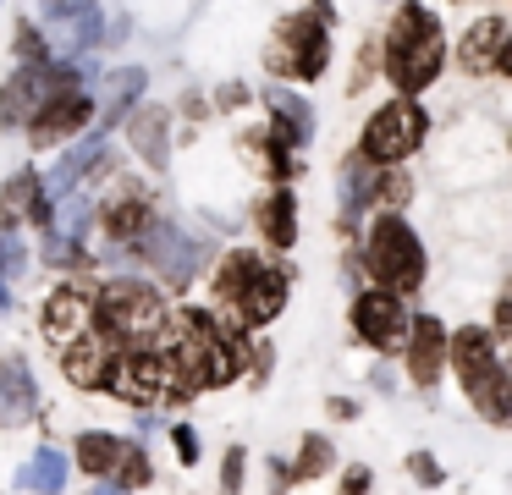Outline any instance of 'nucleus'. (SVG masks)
<instances>
[{"label":"nucleus","mask_w":512,"mask_h":495,"mask_svg":"<svg viewBox=\"0 0 512 495\" xmlns=\"http://www.w3.org/2000/svg\"><path fill=\"white\" fill-rule=\"evenodd\" d=\"M342 490H347V495H364V490H369V468H347Z\"/></svg>","instance_id":"obj_43"},{"label":"nucleus","mask_w":512,"mask_h":495,"mask_svg":"<svg viewBox=\"0 0 512 495\" xmlns=\"http://www.w3.org/2000/svg\"><path fill=\"white\" fill-rule=\"evenodd\" d=\"M144 237H149V259L160 264V275H166L171 286H188L193 270H199V259H204L199 242H188L177 226H166V220H160V226H149Z\"/></svg>","instance_id":"obj_13"},{"label":"nucleus","mask_w":512,"mask_h":495,"mask_svg":"<svg viewBox=\"0 0 512 495\" xmlns=\"http://www.w3.org/2000/svg\"><path fill=\"white\" fill-rule=\"evenodd\" d=\"M446 358H452L463 391H474V385L496 369V336H490V330H479V325H463L457 336H446Z\"/></svg>","instance_id":"obj_14"},{"label":"nucleus","mask_w":512,"mask_h":495,"mask_svg":"<svg viewBox=\"0 0 512 495\" xmlns=\"http://www.w3.org/2000/svg\"><path fill=\"white\" fill-rule=\"evenodd\" d=\"M254 226L265 231L270 248H292V242H298V198H292L287 187L265 193V198H259V209H254Z\"/></svg>","instance_id":"obj_20"},{"label":"nucleus","mask_w":512,"mask_h":495,"mask_svg":"<svg viewBox=\"0 0 512 495\" xmlns=\"http://www.w3.org/2000/svg\"><path fill=\"white\" fill-rule=\"evenodd\" d=\"M17 275H28V253L12 231L0 226V281H17Z\"/></svg>","instance_id":"obj_33"},{"label":"nucleus","mask_w":512,"mask_h":495,"mask_svg":"<svg viewBox=\"0 0 512 495\" xmlns=\"http://www.w3.org/2000/svg\"><path fill=\"white\" fill-rule=\"evenodd\" d=\"M468 396H474V407L490 418V424H507V418H512V374L501 369V363H496V369H490Z\"/></svg>","instance_id":"obj_25"},{"label":"nucleus","mask_w":512,"mask_h":495,"mask_svg":"<svg viewBox=\"0 0 512 495\" xmlns=\"http://www.w3.org/2000/svg\"><path fill=\"white\" fill-rule=\"evenodd\" d=\"M17 61H28V66L45 61V33L28 28V22H23V33H17Z\"/></svg>","instance_id":"obj_35"},{"label":"nucleus","mask_w":512,"mask_h":495,"mask_svg":"<svg viewBox=\"0 0 512 495\" xmlns=\"http://www.w3.org/2000/svg\"><path fill=\"white\" fill-rule=\"evenodd\" d=\"M512 336V297H501L496 303V341H507Z\"/></svg>","instance_id":"obj_42"},{"label":"nucleus","mask_w":512,"mask_h":495,"mask_svg":"<svg viewBox=\"0 0 512 495\" xmlns=\"http://www.w3.org/2000/svg\"><path fill=\"white\" fill-rule=\"evenodd\" d=\"M144 83H149V72L144 66H122V72L111 77V99H105V127H116V121L133 110V99L144 94Z\"/></svg>","instance_id":"obj_27"},{"label":"nucleus","mask_w":512,"mask_h":495,"mask_svg":"<svg viewBox=\"0 0 512 495\" xmlns=\"http://www.w3.org/2000/svg\"><path fill=\"white\" fill-rule=\"evenodd\" d=\"M89 308H94L89 292H78V286H56V292H50V303H45V330L56 341L78 336V330L89 325Z\"/></svg>","instance_id":"obj_21"},{"label":"nucleus","mask_w":512,"mask_h":495,"mask_svg":"<svg viewBox=\"0 0 512 495\" xmlns=\"http://www.w3.org/2000/svg\"><path fill=\"white\" fill-rule=\"evenodd\" d=\"M507 61H512V55H507V22H501V17H479L474 28L463 33V66L485 77V72H507Z\"/></svg>","instance_id":"obj_15"},{"label":"nucleus","mask_w":512,"mask_h":495,"mask_svg":"<svg viewBox=\"0 0 512 495\" xmlns=\"http://www.w3.org/2000/svg\"><path fill=\"white\" fill-rule=\"evenodd\" d=\"M408 204V176L380 165V187H375V209H402Z\"/></svg>","instance_id":"obj_32"},{"label":"nucleus","mask_w":512,"mask_h":495,"mask_svg":"<svg viewBox=\"0 0 512 495\" xmlns=\"http://www.w3.org/2000/svg\"><path fill=\"white\" fill-rule=\"evenodd\" d=\"M39 6H45L50 22H72V17H83V11H94V0H39Z\"/></svg>","instance_id":"obj_36"},{"label":"nucleus","mask_w":512,"mask_h":495,"mask_svg":"<svg viewBox=\"0 0 512 495\" xmlns=\"http://www.w3.org/2000/svg\"><path fill=\"white\" fill-rule=\"evenodd\" d=\"M441 61H446V39H441V22L435 11H424L419 0L397 6L386 28V77L402 88V94H419L441 77Z\"/></svg>","instance_id":"obj_3"},{"label":"nucleus","mask_w":512,"mask_h":495,"mask_svg":"<svg viewBox=\"0 0 512 495\" xmlns=\"http://www.w3.org/2000/svg\"><path fill=\"white\" fill-rule=\"evenodd\" d=\"M116 451H122V440H116V435H100V429H94V435L78 440V468L94 473V479H111Z\"/></svg>","instance_id":"obj_28"},{"label":"nucleus","mask_w":512,"mask_h":495,"mask_svg":"<svg viewBox=\"0 0 512 495\" xmlns=\"http://www.w3.org/2000/svg\"><path fill=\"white\" fill-rule=\"evenodd\" d=\"M325 61H331L325 11H298L276 28V44H270V72L276 77H320Z\"/></svg>","instance_id":"obj_5"},{"label":"nucleus","mask_w":512,"mask_h":495,"mask_svg":"<svg viewBox=\"0 0 512 495\" xmlns=\"http://www.w3.org/2000/svg\"><path fill=\"white\" fill-rule=\"evenodd\" d=\"M364 264L386 292L408 297L424 286V248L413 237V226L397 215V209H380L375 226H369V242H364Z\"/></svg>","instance_id":"obj_4"},{"label":"nucleus","mask_w":512,"mask_h":495,"mask_svg":"<svg viewBox=\"0 0 512 495\" xmlns=\"http://www.w3.org/2000/svg\"><path fill=\"white\" fill-rule=\"evenodd\" d=\"M39 407V385L28 358H0V429H23Z\"/></svg>","instance_id":"obj_12"},{"label":"nucleus","mask_w":512,"mask_h":495,"mask_svg":"<svg viewBox=\"0 0 512 495\" xmlns=\"http://www.w3.org/2000/svg\"><path fill=\"white\" fill-rule=\"evenodd\" d=\"M254 270H259L254 253H226L221 270H215V297H226V303H232V297L243 292L248 281H254Z\"/></svg>","instance_id":"obj_29"},{"label":"nucleus","mask_w":512,"mask_h":495,"mask_svg":"<svg viewBox=\"0 0 512 495\" xmlns=\"http://www.w3.org/2000/svg\"><path fill=\"white\" fill-rule=\"evenodd\" d=\"M100 220H105V231H111V242H138L155 226V204H149L144 193H122V198L111 193V204L100 209Z\"/></svg>","instance_id":"obj_19"},{"label":"nucleus","mask_w":512,"mask_h":495,"mask_svg":"<svg viewBox=\"0 0 512 495\" xmlns=\"http://www.w3.org/2000/svg\"><path fill=\"white\" fill-rule=\"evenodd\" d=\"M111 358H116V347L100 336V330H89V325H83L78 336L61 341V374H67L72 385H83V391H100V374H105Z\"/></svg>","instance_id":"obj_11"},{"label":"nucleus","mask_w":512,"mask_h":495,"mask_svg":"<svg viewBox=\"0 0 512 495\" xmlns=\"http://www.w3.org/2000/svg\"><path fill=\"white\" fill-rule=\"evenodd\" d=\"M281 308H287V275H281V270H265V264H259L254 281H248L243 292L232 297V314H237V325H243V330L270 325Z\"/></svg>","instance_id":"obj_9"},{"label":"nucleus","mask_w":512,"mask_h":495,"mask_svg":"<svg viewBox=\"0 0 512 495\" xmlns=\"http://www.w3.org/2000/svg\"><path fill=\"white\" fill-rule=\"evenodd\" d=\"M270 110H276V143H287V149L309 143V132H314L309 99H303V94H287V88H270Z\"/></svg>","instance_id":"obj_22"},{"label":"nucleus","mask_w":512,"mask_h":495,"mask_svg":"<svg viewBox=\"0 0 512 495\" xmlns=\"http://www.w3.org/2000/svg\"><path fill=\"white\" fill-rule=\"evenodd\" d=\"M100 495H127V490H122V484H100Z\"/></svg>","instance_id":"obj_45"},{"label":"nucleus","mask_w":512,"mask_h":495,"mask_svg":"<svg viewBox=\"0 0 512 495\" xmlns=\"http://www.w3.org/2000/svg\"><path fill=\"white\" fill-rule=\"evenodd\" d=\"M325 468H331V446H325L320 435H309L298 451V462H292V479H314V473H325Z\"/></svg>","instance_id":"obj_31"},{"label":"nucleus","mask_w":512,"mask_h":495,"mask_svg":"<svg viewBox=\"0 0 512 495\" xmlns=\"http://www.w3.org/2000/svg\"><path fill=\"white\" fill-rule=\"evenodd\" d=\"M23 484H28V490H39V495H61V490H67V457H61L56 446L34 451V462L23 468Z\"/></svg>","instance_id":"obj_26"},{"label":"nucleus","mask_w":512,"mask_h":495,"mask_svg":"<svg viewBox=\"0 0 512 495\" xmlns=\"http://www.w3.org/2000/svg\"><path fill=\"white\" fill-rule=\"evenodd\" d=\"M402 347H408V374L413 385H435L446 369V325L435 314L424 319H408V336H402Z\"/></svg>","instance_id":"obj_10"},{"label":"nucleus","mask_w":512,"mask_h":495,"mask_svg":"<svg viewBox=\"0 0 512 495\" xmlns=\"http://www.w3.org/2000/svg\"><path fill=\"white\" fill-rule=\"evenodd\" d=\"M171 440H177V457H182V462H199V435H193L188 424L171 429Z\"/></svg>","instance_id":"obj_41"},{"label":"nucleus","mask_w":512,"mask_h":495,"mask_svg":"<svg viewBox=\"0 0 512 495\" xmlns=\"http://www.w3.org/2000/svg\"><path fill=\"white\" fill-rule=\"evenodd\" d=\"M89 116H94V99L83 94V88H61L56 99H45V105L28 116L34 121V127H28V143H34V149H50V143H61V138L89 127Z\"/></svg>","instance_id":"obj_8"},{"label":"nucleus","mask_w":512,"mask_h":495,"mask_svg":"<svg viewBox=\"0 0 512 495\" xmlns=\"http://www.w3.org/2000/svg\"><path fill=\"white\" fill-rule=\"evenodd\" d=\"M375 55H380V44H375V39H369V44H364V50H358V72H353V88H364V83H369V77H375Z\"/></svg>","instance_id":"obj_40"},{"label":"nucleus","mask_w":512,"mask_h":495,"mask_svg":"<svg viewBox=\"0 0 512 495\" xmlns=\"http://www.w3.org/2000/svg\"><path fill=\"white\" fill-rule=\"evenodd\" d=\"M83 226H89V204H83V198H72V204H61V231H67V237H78Z\"/></svg>","instance_id":"obj_38"},{"label":"nucleus","mask_w":512,"mask_h":495,"mask_svg":"<svg viewBox=\"0 0 512 495\" xmlns=\"http://www.w3.org/2000/svg\"><path fill=\"white\" fill-rule=\"evenodd\" d=\"M23 220H39V226H45V220H50V198H45V182H39L34 171H17L12 182L0 187V226L12 231V226H23Z\"/></svg>","instance_id":"obj_16"},{"label":"nucleus","mask_w":512,"mask_h":495,"mask_svg":"<svg viewBox=\"0 0 512 495\" xmlns=\"http://www.w3.org/2000/svg\"><path fill=\"white\" fill-rule=\"evenodd\" d=\"M116 484H122V490H144L149 479H155V473H149V457H144V446H127L122 440V451H116Z\"/></svg>","instance_id":"obj_30"},{"label":"nucleus","mask_w":512,"mask_h":495,"mask_svg":"<svg viewBox=\"0 0 512 495\" xmlns=\"http://www.w3.org/2000/svg\"><path fill=\"white\" fill-rule=\"evenodd\" d=\"M0 314H12V292H6V281H0Z\"/></svg>","instance_id":"obj_44"},{"label":"nucleus","mask_w":512,"mask_h":495,"mask_svg":"<svg viewBox=\"0 0 512 495\" xmlns=\"http://www.w3.org/2000/svg\"><path fill=\"white\" fill-rule=\"evenodd\" d=\"M89 325H100V336H116V341H133V347H149V352H166L171 347V314H166V297L155 292L149 281H111L89 308Z\"/></svg>","instance_id":"obj_2"},{"label":"nucleus","mask_w":512,"mask_h":495,"mask_svg":"<svg viewBox=\"0 0 512 495\" xmlns=\"http://www.w3.org/2000/svg\"><path fill=\"white\" fill-rule=\"evenodd\" d=\"M243 336L237 330H221V319L204 314V308H182L177 319H171V369H177V380L193 391H210V385H226L237 369H243Z\"/></svg>","instance_id":"obj_1"},{"label":"nucleus","mask_w":512,"mask_h":495,"mask_svg":"<svg viewBox=\"0 0 512 495\" xmlns=\"http://www.w3.org/2000/svg\"><path fill=\"white\" fill-rule=\"evenodd\" d=\"M353 330L369 341V347L391 352V347H402V336H408V308H402V297L386 292V286L358 292L353 297Z\"/></svg>","instance_id":"obj_7"},{"label":"nucleus","mask_w":512,"mask_h":495,"mask_svg":"<svg viewBox=\"0 0 512 495\" xmlns=\"http://www.w3.org/2000/svg\"><path fill=\"white\" fill-rule=\"evenodd\" d=\"M45 94H50V77L39 72V66H23V72L6 83V94H0V121H6V127H28V116L45 105Z\"/></svg>","instance_id":"obj_18"},{"label":"nucleus","mask_w":512,"mask_h":495,"mask_svg":"<svg viewBox=\"0 0 512 495\" xmlns=\"http://www.w3.org/2000/svg\"><path fill=\"white\" fill-rule=\"evenodd\" d=\"M45 259L50 264H78L83 259L78 237H67V231H45Z\"/></svg>","instance_id":"obj_34"},{"label":"nucleus","mask_w":512,"mask_h":495,"mask_svg":"<svg viewBox=\"0 0 512 495\" xmlns=\"http://www.w3.org/2000/svg\"><path fill=\"white\" fill-rule=\"evenodd\" d=\"M221 490H226V495H237V490H243V446H232V451H226V468H221Z\"/></svg>","instance_id":"obj_37"},{"label":"nucleus","mask_w":512,"mask_h":495,"mask_svg":"<svg viewBox=\"0 0 512 495\" xmlns=\"http://www.w3.org/2000/svg\"><path fill=\"white\" fill-rule=\"evenodd\" d=\"M127 143L138 149V160L160 171V165L171 160V116L160 105H138L133 116H127Z\"/></svg>","instance_id":"obj_17"},{"label":"nucleus","mask_w":512,"mask_h":495,"mask_svg":"<svg viewBox=\"0 0 512 495\" xmlns=\"http://www.w3.org/2000/svg\"><path fill=\"white\" fill-rule=\"evenodd\" d=\"M375 187H380V165L369 154H347L342 160V209L347 215L375 209Z\"/></svg>","instance_id":"obj_23"},{"label":"nucleus","mask_w":512,"mask_h":495,"mask_svg":"<svg viewBox=\"0 0 512 495\" xmlns=\"http://www.w3.org/2000/svg\"><path fill=\"white\" fill-rule=\"evenodd\" d=\"M424 121H430V116H424V110L413 105V99H391V105H380L375 116H369L358 154H369L375 165H397V160H408V154L424 143Z\"/></svg>","instance_id":"obj_6"},{"label":"nucleus","mask_w":512,"mask_h":495,"mask_svg":"<svg viewBox=\"0 0 512 495\" xmlns=\"http://www.w3.org/2000/svg\"><path fill=\"white\" fill-rule=\"evenodd\" d=\"M408 473H413L419 484H441V468H435L430 451H413V457H408Z\"/></svg>","instance_id":"obj_39"},{"label":"nucleus","mask_w":512,"mask_h":495,"mask_svg":"<svg viewBox=\"0 0 512 495\" xmlns=\"http://www.w3.org/2000/svg\"><path fill=\"white\" fill-rule=\"evenodd\" d=\"M100 160H105V138L94 132V138H83L78 149H67V160H61V165H56V176L45 182V198H61V193H72V187H78V182H83V176H89Z\"/></svg>","instance_id":"obj_24"}]
</instances>
